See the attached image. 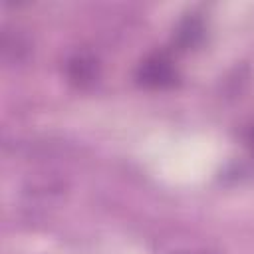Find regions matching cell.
Returning <instances> with one entry per match:
<instances>
[{"instance_id": "6da1fadb", "label": "cell", "mask_w": 254, "mask_h": 254, "mask_svg": "<svg viewBox=\"0 0 254 254\" xmlns=\"http://www.w3.org/2000/svg\"><path fill=\"white\" fill-rule=\"evenodd\" d=\"M137 81L143 85V87H149V89H167L171 85L177 83V67L173 65V62L163 56V54H155V56H149L145 58L139 67H137V73H135Z\"/></svg>"}, {"instance_id": "7a4b0ae2", "label": "cell", "mask_w": 254, "mask_h": 254, "mask_svg": "<svg viewBox=\"0 0 254 254\" xmlns=\"http://www.w3.org/2000/svg\"><path fill=\"white\" fill-rule=\"evenodd\" d=\"M65 75L77 87H89L99 77V60L89 52H73L65 60Z\"/></svg>"}, {"instance_id": "3957f363", "label": "cell", "mask_w": 254, "mask_h": 254, "mask_svg": "<svg viewBox=\"0 0 254 254\" xmlns=\"http://www.w3.org/2000/svg\"><path fill=\"white\" fill-rule=\"evenodd\" d=\"M32 52L30 38L18 28H4L2 32V60L6 65H18L28 60Z\"/></svg>"}, {"instance_id": "277c9868", "label": "cell", "mask_w": 254, "mask_h": 254, "mask_svg": "<svg viewBox=\"0 0 254 254\" xmlns=\"http://www.w3.org/2000/svg\"><path fill=\"white\" fill-rule=\"evenodd\" d=\"M204 36V26L202 22L196 18V16H189L185 18L177 30H175V42L181 46V48H192L196 46Z\"/></svg>"}, {"instance_id": "5b68a950", "label": "cell", "mask_w": 254, "mask_h": 254, "mask_svg": "<svg viewBox=\"0 0 254 254\" xmlns=\"http://www.w3.org/2000/svg\"><path fill=\"white\" fill-rule=\"evenodd\" d=\"M165 254H220L216 248L204 246V244H185V246H177L167 250Z\"/></svg>"}, {"instance_id": "8992f818", "label": "cell", "mask_w": 254, "mask_h": 254, "mask_svg": "<svg viewBox=\"0 0 254 254\" xmlns=\"http://www.w3.org/2000/svg\"><path fill=\"white\" fill-rule=\"evenodd\" d=\"M248 145H250V149H252V153H254V129H252L250 135H248Z\"/></svg>"}]
</instances>
